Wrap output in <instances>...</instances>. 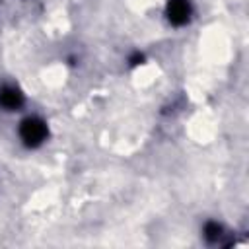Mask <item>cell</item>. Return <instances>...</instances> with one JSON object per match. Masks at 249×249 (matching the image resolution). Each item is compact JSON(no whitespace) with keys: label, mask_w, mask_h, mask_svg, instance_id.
<instances>
[{"label":"cell","mask_w":249,"mask_h":249,"mask_svg":"<svg viewBox=\"0 0 249 249\" xmlns=\"http://www.w3.org/2000/svg\"><path fill=\"white\" fill-rule=\"evenodd\" d=\"M19 134L25 140V144L35 146V144H39L45 138L47 128H45V124L39 119H27V121H23L21 128H19Z\"/></svg>","instance_id":"obj_1"},{"label":"cell","mask_w":249,"mask_h":249,"mask_svg":"<svg viewBox=\"0 0 249 249\" xmlns=\"http://www.w3.org/2000/svg\"><path fill=\"white\" fill-rule=\"evenodd\" d=\"M167 14H169V19L173 23H183L189 18V4L185 0H171Z\"/></svg>","instance_id":"obj_2"},{"label":"cell","mask_w":249,"mask_h":249,"mask_svg":"<svg viewBox=\"0 0 249 249\" xmlns=\"http://www.w3.org/2000/svg\"><path fill=\"white\" fill-rule=\"evenodd\" d=\"M0 105L6 109H16L21 105V93L16 88H2L0 89Z\"/></svg>","instance_id":"obj_3"}]
</instances>
